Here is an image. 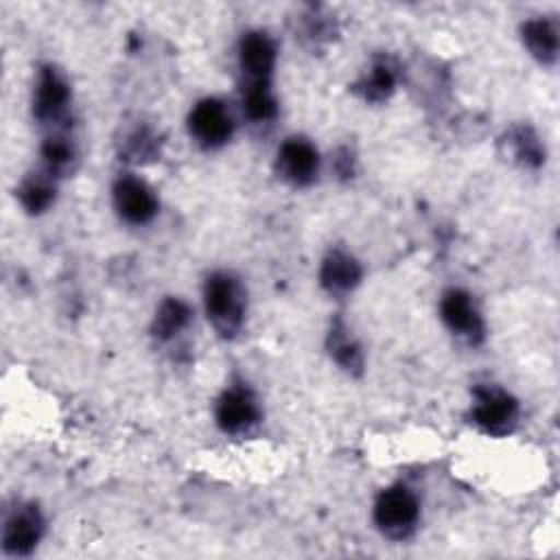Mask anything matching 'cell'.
Here are the masks:
<instances>
[{
  "instance_id": "cell-10",
  "label": "cell",
  "mask_w": 560,
  "mask_h": 560,
  "mask_svg": "<svg viewBox=\"0 0 560 560\" xmlns=\"http://www.w3.org/2000/svg\"><path fill=\"white\" fill-rule=\"evenodd\" d=\"M276 66V46L262 31H249L238 44V68L243 85H271Z\"/></svg>"
},
{
  "instance_id": "cell-3",
  "label": "cell",
  "mask_w": 560,
  "mask_h": 560,
  "mask_svg": "<svg viewBox=\"0 0 560 560\" xmlns=\"http://www.w3.org/2000/svg\"><path fill=\"white\" fill-rule=\"evenodd\" d=\"M70 85L52 66H42L33 92V116L39 125L52 131H63L68 122Z\"/></svg>"
},
{
  "instance_id": "cell-14",
  "label": "cell",
  "mask_w": 560,
  "mask_h": 560,
  "mask_svg": "<svg viewBox=\"0 0 560 560\" xmlns=\"http://www.w3.org/2000/svg\"><path fill=\"white\" fill-rule=\"evenodd\" d=\"M192 319V311L190 306L184 302V300H177V298H166L158 311H155V317H153V326H151V332L158 341H171L175 339L182 330L188 328Z\"/></svg>"
},
{
  "instance_id": "cell-20",
  "label": "cell",
  "mask_w": 560,
  "mask_h": 560,
  "mask_svg": "<svg viewBox=\"0 0 560 560\" xmlns=\"http://www.w3.org/2000/svg\"><path fill=\"white\" fill-rule=\"evenodd\" d=\"M396 85V74L387 63H374L372 70L357 83L359 94L370 103L385 101Z\"/></svg>"
},
{
  "instance_id": "cell-18",
  "label": "cell",
  "mask_w": 560,
  "mask_h": 560,
  "mask_svg": "<svg viewBox=\"0 0 560 560\" xmlns=\"http://www.w3.org/2000/svg\"><path fill=\"white\" fill-rule=\"evenodd\" d=\"M508 147L512 153V160H516L523 166H540L545 162V149L540 147L538 136L529 127H514L508 133Z\"/></svg>"
},
{
  "instance_id": "cell-17",
  "label": "cell",
  "mask_w": 560,
  "mask_h": 560,
  "mask_svg": "<svg viewBox=\"0 0 560 560\" xmlns=\"http://www.w3.org/2000/svg\"><path fill=\"white\" fill-rule=\"evenodd\" d=\"M328 348H330V357L346 370L352 374H359L363 368V357L359 346L352 341V337L348 335V328L337 319L330 328L328 335Z\"/></svg>"
},
{
  "instance_id": "cell-5",
  "label": "cell",
  "mask_w": 560,
  "mask_h": 560,
  "mask_svg": "<svg viewBox=\"0 0 560 560\" xmlns=\"http://www.w3.org/2000/svg\"><path fill=\"white\" fill-rule=\"evenodd\" d=\"M217 424L223 433L243 435L258 427L260 407L254 392L245 383H232L223 389L214 407Z\"/></svg>"
},
{
  "instance_id": "cell-8",
  "label": "cell",
  "mask_w": 560,
  "mask_h": 560,
  "mask_svg": "<svg viewBox=\"0 0 560 560\" xmlns=\"http://www.w3.org/2000/svg\"><path fill=\"white\" fill-rule=\"evenodd\" d=\"M44 534V518L37 505L20 503L15 505L2 527V549L9 556H28Z\"/></svg>"
},
{
  "instance_id": "cell-1",
  "label": "cell",
  "mask_w": 560,
  "mask_h": 560,
  "mask_svg": "<svg viewBox=\"0 0 560 560\" xmlns=\"http://www.w3.org/2000/svg\"><path fill=\"white\" fill-rule=\"evenodd\" d=\"M245 289L230 271H214L203 284V306L212 328L230 339L234 337L245 319Z\"/></svg>"
},
{
  "instance_id": "cell-9",
  "label": "cell",
  "mask_w": 560,
  "mask_h": 560,
  "mask_svg": "<svg viewBox=\"0 0 560 560\" xmlns=\"http://www.w3.org/2000/svg\"><path fill=\"white\" fill-rule=\"evenodd\" d=\"M112 195L120 219L131 225H144L158 214V197L151 186L136 175H120L114 182Z\"/></svg>"
},
{
  "instance_id": "cell-12",
  "label": "cell",
  "mask_w": 560,
  "mask_h": 560,
  "mask_svg": "<svg viewBox=\"0 0 560 560\" xmlns=\"http://www.w3.org/2000/svg\"><path fill=\"white\" fill-rule=\"evenodd\" d=\"M322 287L332 295H346L361 282V265L343 249H332L319 269Z\"/></svg>"
},
{
  "instance_id": "cell-13",
  "label": "cell",
  "mask_w": 560,
  "mask_h": 560,
  "mask_svg": "<svg viewBox=\"0 0 560 560\" xmlns=\"http://www.w3.org/2000/svg\"><path fill=\"white\" fill-rule=\"evenodd\" d=\"M523 44L545 66H553L558 59V28L549 18H534L521 26Z\"/></svg>"
},
{
  "instance_id": "cell-2",
  "label": "cell",
  "mask_w": 560,
  "mask_h": 560,
  "mask_svg": "<svg viewBox=\"0 0 560 560\" xmlns=\"http://www.w3.org/2000/svg\"><path fill=\"white\" fill-rule=\"evenodd\" d=\"M420 505L416 494L405 486L385 488L374 503V523L392 540H405L416 532Z\"/></svg>"
},
{
  "instance_id": "cell-4",
  "label": "cell",
  "mask_w": 560,
  "mask_h": 560,
  "mask_svg": "<svg viewBox=\"0 0 560 560\" xmlns=\"http://www.w3.org/2000/svg\"><path fill=\"white\" fill-rule=\"evenodd\" d=\"M472 422L488 435H508L518 422V402L514 396L494 385L475 387Z\"/></svg>"
},
{
  "instance_id": "cell-6",
  "label": "cell",
  "mask_w": 560,
  "mask_h": 560,
  "mask_svg": "<svg viewBox=\"0 0 560 560\" xmlns=\"http://www.w3.org/2000/svg\"><path fill=\"white\" fill-rule=\"evenodd\" d=\"M188 131L201 149H219L232 138L234 122L228 107L219 98L208 96L190 109Z\"/></svg>"
},
{
  "instance_id": "cell-16",
  "label": "cell",
  "mask_w": 560,
  "mask_h": 560,
  "mask_svg": "<svg viewBox=\"0 0 560 560\" xmlns=\"http://www.w3.org/2000/svg\"><path fill=\"white\" fill-rule=\"evenodd\" d=\"M18 197L26 212L31 214L44 212L55 201V177L48 175L46 171L31 173L28 177L22 179L18 188Z\"/></svg>"
},
{
  "instance_id": "cell-11",
  "label": "cell",
  "mask_w": 560,
  "mask_h": 560,
  "mask_svg": "<svg viewBox=\"0 0 560 560\" xmlns=\"http://www.w3.org/2000/svg\"><path fill=\"white\" fill-rule=\"evenodd\" d=\"M440 317L451 332L466 339L468 343H479L483 339L481 315L466 291L462 289L444 291L440 300Z\"/></svg>"
},
{
  "instance_id": "cell-15",
  "label": "cell",
  "mask_w": 560,
  "mask_h": 560,
  "mask_svg": "<svg viewBox=\"0 0 560 560\" xmlns=\"http://www.w3.org/2000/svg\"><path fill=\"white\" fill-rule=\"evenodd\" d=\"M39 153H42V166H44L42 171H46L52 177H61V175L70 173L72 164L77 160V149L63 131H52L44 140Z\"/></svg>"
},
{
  "instance_id": "cell-21",
  "label": "cell",
  "mask_w": 560,
  "mask_h": 560,
  "mask_svg": "<svg viewBox=\"0 0 560 560\" xmlns=\"http://www.w3.org/2000/svg\"><path fill=\"white\" fill-rule=\"evenodd\" d=\"M125 144H127V151L133 155V160H142L147 155H153V149H155L153 136L147 129L131 131L129 138L125 140Z\"/></svg>"
},
{
  "instance_id": "cell-7",
  "label": "cell",
  "mask_w": 560,
  "mask_h": 560,
  "mask_svg": "<svg viewBox=\"0 0 560 560\" xmlns=\"http://www.w3.org/2000/svg\"><path fill=\"white\" fill-rule=\"evenodd\" d=\"M278 175L291 186H308L319 173V153L315 144L302 136L287 138L276 155Z\"/></svg>"
},
{
  "instance_id": "cell-19",
  "label": "cell",
  "mask_w": 560,
  "mask_h": 560,
  "mask_svg": "<svg viewBox=\"0 0 560 560\" xmlns=\"http://www.w3.org/2000/svg\"><path fill=\"white\" fill-rule=\"evenodd\" d=\"M243 112L254 125L273 120L278 103L271 94V85H243Z\"/></svg>"
}]
</instances>
